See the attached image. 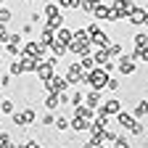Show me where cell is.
Wrapping results in <instances>:
<instances>
[{
	"mask_svg": "<svg viewBox=\"0 0 148 148\" xmlns=\"http://www.w3.org/2000/svg\"><path fill=\"white\" fill-rule=\"evenodd\" d=\"M106 21H108V24H116V21H122V16H119V13L114 11V8L108 5V13H106Z\"/></svg>",
	"mask_w": 148,
	"mask_h": 148,
	"instance_id": "37",
	"label": "cell"
},
{
	"mask_svg": "<svg viewBox=\"0 0 148 148\" xmlns=\"http://www.w3.org/2000/svg\"><path fill=\"white\" fill-rule=\"evenodd\" d=\"M108 148H111V145H108Z\"/></svg>",
	"mask_w": 148,
	"mask_h": 148,
	"instance_id": "53",
	"label": "cell"
},
{
	"mask_svg": "<svg viewBox=\"0 0 148 148\" xmlns=\"http://www.w3.org/2000/svg\"><path fill=\"white\" fill-rule=\"evenodd\" d=\"M53 37H56V32H53V29H48V27H42V29H40V34H37V42L50 45V42H53Z\"/></svg>",
	"mask_w": 148,
	"mask_h": 148,
	"instance_id": "20",
	"label": "cell"
},
{
	"mask_svg": "<svg viewBox=\"0 0 148 148\" xmlns=\"http://www.w3.org/2000/svg\"><path fill=\"white\" fill-rule=\"evenodd\" d=\"M85 32L90 34V40H92V37L101 32V24H98V21H92V24H87V27H85Z\"/></svg>",
	"mask_w": 148,
	"mask_h": 148,
	"instance_id": "39",
	"label": "cell"
},
{
	"mask_svg": "<svg viewBox=\"0 0 148 148\" xmlns=\"http://www.w3.org/2000/svg\"><path fill=\"white\" fill-rule=\"evenodd\" d=\"M114 116H116V124H119V127L124 130V132H127V130L132 127V122H135V116L130 114V111H124V108L119 111V114H114Z\"/></svg>",
	"mask_w": 148,
	"mask_h": 148,
	"instance_id": "14",
	"label": "cell"
},
{
	"mask_svg": "<svg viewBox=\"0 0 148 148\" xmlns=\"http://www.w3.org/2000/svg\"><path fill=\"white\" fill-rule=\"evenodd\" d=\"M106 53H108V58H119V56H122V45L119 42H108L106 45Z\"/></svg>",
	"mask_w": 148,
	"mask_h": 148,
	"instance_id": "30",
	"label": "cell"
},
{
	"mask_svg": "<svg viewBox=\"0 0 148 148\" xmlns=\"http://www.w3.org/2000/svg\"><path fill=\"white\" fill-rule=\"evenodd\" d=\"M11 119H13L16 127H29V124H34L37 114H34V108H24V111H13Z\"/></svg>",
	"mask_w": 148,
	"mask_h": 148,
	"instance_id": "4",
	"label": "cell"
},
{
	"mask_svg": "<svg viewBox=\"0 0 148 148\" xmlns=\"http://www.w3.org/2000/svg\"><path fill=\"white\" fill-rule=\"evenodd\" d=\"M106 13H108V5H103V0L101 3H95V8H92V18H95V21H106Z\"/></svg>",
	"mask_w": 148,
	"mask_h": 148,
	"instance_id": "23",
	"label": "cell"
},
{
	"mask_svg": "<svg viewBox=\"0 0 148 148\" xmlns=\"http://www.w3.org/2000/svg\"><path fill=\"white\" fill-rule=\"evenodd\" d=\"M0 3H5V0H0Z\"/></svg>",
	"mask_w": 148,
	"mask_h": 148,
	"instance_id": "51",
	"label": "cell"
},
{
	"mask_svg": "<svg viewBox=\"0 0 148 148\" xmlns=\"http://www.w3.org/2000/svg\"><path fill=\"white\" fill-rule=\"evenodd\" d=\"M140 64H148V45L140 48Z\"/></svg>",
	"mask_w": 148,
	"mask_h": 148,
	"instance_id": "44",
	"label": "cell"
},
{
	"mask_svg": "<svg viewBox=\"0 0 148 148\" xmlns=\"http://www.w3.org/2000/svg\"><path fill=\"white\" fill-rule=\"evenodd\" d=\"M42 87H45V92H64V90H69V82L61 74H53L48 82H42Z\"/></svg>",
	"mask_w": 148,
	"mask_h": 148,
	"instance_id": "5",
	"label": "cell"
},
{
	"mask_svg": "<svg viewBox=\"0 0 148 148\" xmlns=\"http://www.w3.org/2000/svg\"><path fill=\"white\" fill-rule=\"evenodd\" d=\"M0 122H3V114H0Z\"/></svg>",
	"mask_w": 148,
	"mask_h": 148,
	"instance_id": "50",
	"label": "cell"
},
{
	"mask_svg": "<svg viewBox=\"0 0 148 148\" xmlns=\"http://www.w3.org/2000/svg\"><path fill=\"white\" fill-rule=\"evenodd\" d=\"M132 42H135V48H145V45H148V34H145V32H138V34L132 37Z\"/></svg>",
	"mask_w": 148,
	"mask_h": 148,
	"instance_id": "34",
	"label": "cell"
},
{
	"mask_svg": "<svg viewBox=\"0 0 148 148\" xmlns=\"http://www.w3.org/2000/svg\"><path fill=\"white\" fill-rule=\"evenodd\" d=\"M71 108H74V116H85V119H92V116H95V111H92V108H87L85 103L71 106Z\"/></svg>",
	"mask_w": 148,
	"mask_h": 148,
	"instance_id": "22",
	"label": "cell"
},
{
	"mask_svg": "<svg viewBox=\"0 0 148 148\" xmlns=\"http://www.w3.org/2000/svg\"><path fill=\"white\" fill-rule=\"evenodd\" d=\"M124 18H127L132 27H145V24H148V11H145V8H132Z\"/></svg>",
	"mask_w": 148,
	"mask_h": 148,
	"instance_id": "8",
	"label": "cell"
},
{
	"mask_svg": "<svg viewBox=\"0 0 148 148\" xmlns=\"http://www.w3.org/2000/svg\"><path fill=\"white\" fill-rule=\"evenodd\" d=\"M87 108H92V111H95L101 103H103V90H90L87 92V95H85V101H82Z\"/></svg>",
	"mask_w": 148,
	"mask_h": 148,
	"instance_id": "12",
	"label": "cell"
},
{
	"mask_svg": "<svg viewBox=\"0 0 148 148\" xmlns=\"http://www.w3.org/2000/svg\"><path fill=\"white\" fill-rule=\"evenodd\" d=\"M106 79L108 74L103 71V66H92L85 71V85H90V90H106Z\"/></svg>",
	"mask_w": 148,
	"mask_h": 148,
	"instance_id": "1",
	"label": "cell"
},
{
	"mask_svg": "<svg viewBox=\"0 0 148 148\" xmlns=\"http://www.w3.org/2000/svg\"><path fill=\"white\" fill-rule=\"evenodd\" d=\"M53 127L58 130V132H66V130H69V119H66V116H56Z\"/></svg>",
	"mask_w": 148,
	"mask_h": 148,
	"instance_id": "32",
	"label": "cell"
},
{
	"mask_svg": "<svg viewBox=\"0 0 148 148\" xmlns=\"http://www.w3.org/2000/svg\"><path fill=\"white\" fill-rule=\"evenodd\" d=\"M0 69H3V58H0Z\"/></svg>",
	"mask_w": 148,
	"mask_h": 148,
	"instance_id": "48",
	"label": "cell"
},
{
	"mask_svg": "<svg viewBox=\"0 0 148 148\" xmlns=\"http://www.w3.org/2000/svg\"><path fill=\"white\" fill-rule=\"evenodd\" d=\"M42 103H45L48 111H56V108L61 106V103H58V92H45V101H42Z\"/></svg>",
	"mask_w": 148,
	"mask_h": 148,
	"instance_id": "17",
	"label": "cell"
},
{
	"mask_svg": "<svg viewBox=\"0 0 148 148\" xmlns=\"http://www.w3.org/2000/svg\"><path fill=\"white\" fill-rule=\"evenodd\" d=\"M42 27H48V29H58V27H64V16H53V18H45L42 21Z\"/></svg>",
	"mask_w": 148,
	"mask_h": 148,
	"instance_id": "27",
	"label": "cell"
},
{
	"mask_svg": "<svg viewBox=\"0 0 148 148\" xmlns=\"http://www.w3.org/2000/svg\"><path fill=\"white\" fill-rule=\"evenodd\" d=\"M56 40L64 42V45H69L71 42V29L69 27H58V29H56Z\"/></svg>",
	"mask_w": 148,
	"mask_h": 148,
	"instance_id": "18",
	"label": "cell"
},
{
	"mask_svg": "<svg viewBox=\"0 0 148 148\" xmlns=\"http://www.w3.org/2000/svg\"><path fill=\"white\" fill-rule=\"evenodd\" d=\"M106 90H111V92H114V90H119V79L108 74V79H106Z\"/></svg>",
	"mask_w": 148,
	"mask_h": 148,
	"instance_id": "40",
	"label": "cell"
},
{
	"mask_svg": "<svg viewBox=\"0 0 148 148\" xmlns=\"http://www.w3.org/2000/svg\"><path fill=\"white\" fill-rule=\"evenodd\" d=\"M48 50H50L53 56H58V58H64V56L69 53V45H64V42H58V40H56V37H53V42L48 45Z\"/></svg>",
	"mask_w": 148,
	"mask_h": 148,
	"instance_id": "15",
	"label": "cell"
},
{
	"mask_svg": "<svg viewBox=\"0 0 148 148\" xmlns=\"http://www.w3.org/2000/svg\"><path fill=\"white\" fill-rule=\"evenodd\" d=\"M18 56H27V58H45L48 56V45H42V42H37V40H29V42H21V53Z\"/></svg>",
	"mask_w": 148,
	"mask_h": 148,
	"instance_id": "3",
	"label": "cell"
},
{
	"mask_svg": "<svg viewBox=\"0 0 148 148\" xmlns=\"http://www.w3.org/2000/svg\"><path fill=\"white\" fill-rule=\"evenodd\" d=\"M85 101V95H82V87H74L71 90V95H69V106H79Z\"/></svg>",
	"mask_w": 148,
	"mask_h": 148,
	"instance_id": "28",
	"label": "cell"
},
{
	"mask_svg": "<svg viewBox=\"0 0 148 148\" xmlns=\"http://www.w3.org/2000/svg\"><path fill=\"white\" fill-rule=\"evenodd\" d=\"M0 148H16V143L11 140L8 132H0Z\"/></svg>",
	"mask_w": 148,
	"mask_h": 148,
	"instance_id": "36",
	"label": "cell"
},
{
	"mask_svg": "<svg viewBox=\"0 0 148 148\" xmlns=\"http://www.w3.org/2000/svg\"><path fill=\"white\" fill-rule=\"evenodd\" d=\"M111 8H114V11H116V13H119V16L124 18V16L130 13V11L135 8V3H132V0H114V3H111Z\"/></svg>",
	"mask_w": 148,
	"mask_h": 148,
	"instance_id": "13",
	"label": "cell"
},
{
	"mask_svg": "<svg viewBox=\"0 0 148 148\" xmlns=\"http://www.w3.org/2000/svg\"><path fill=\"white\" fill-rule=\"evenodd\" d=\"M95 3H101V0H79V11H85V13H92Z\"/></svg>",
	"mask_w": 148,
	"mask_h": 148,
	"instance_id": "35",
	"label": "cell"
},
{
	"mask_svg": "<svg viewBox=\"0 0 148 148\" xmlns=\"http://www.w3.org/2000/svg\"><path fill=\"white\" fill-rule=\"evenodd\" d=\"M53 16H61V8H58V3H48V5L42 8V18H53Z\"/></svg>",
	"mask_w": 148,
	"mask_h": 148,
	"instance_id": "24",
	"label": "cell"
},
{
	"mask_svg": "<svg viewBox=\"0 0 148 148\" xmlns=\"http://www.w3.org/2000/svg\"><path fill=\"white\" fill-rule=\"evenodd\" d=\"M111 148H132V143H130V138L124 135V132H116V138H114V145Z\"/></svg>",
	"mask_w": 148,
	"mask_h": 148,
	"instance_id": "25",
	"label": "cell"
},
{
	"mask_svg": "<svg viewBox=\"0 0 148 148\" xmlns=\"http://www.w3.org/2000/svg\"><path fill=\"white\" fill-rule=\"evenodd\" d=\"M32 32H34V24H24V27H21V34H24V37H29Z\"/></svg>",
	"mask_w": 148,
	"mask_h": 148,
	"instance_id": "43",
	"label": "cell"
},
{
	"mask_svg": "<svg viewBox=\"0 0 148 148\" xmlns=\"http://www.w3.org/2000/svg\"><path fill=\"white\" fill-rule=\"evenodd\" d=\"M69 53H74L79 58V56H87V53H92V42L90 40H71L69 42Z\"/></svg>",
	"mask_w": 148,
	"mask_h": 148,
	"instance_id": "9",
	"label": "cell"
},
{
	"mask_svg": "<svg viewBox=\"0 0 148 148\" xmlns=\"http://www.w3.org/2000/svg\"><path fill=\"white\" fill-rule=\"evenodd\" d=\"M92 61H95V66H103V64L108 61V53H106V48H98L95 53H92Z\"/></svg>",
	"mask_w": 148,
	"mask_h": 148,
	"instance_id": "29",
	"label": "cell"
},
{
	"mask_svg": "<svg viewBox=\"0 0 148 148\" xmlns=\"http://www.w3.org/2000/svg\"><path fill=\"white\" fill-rule=\"evenodd\" d=\"M92 148H108V145L106 143H98V145H92Z\"/></svg>",
	"mask_w": 148,
	"mask_h": 148,
	"instance_id": "46",
	"label": "cell"
},
{
	"mask_svg": "<svg viewBox=\"0 0 148 148\" xmlns=\"http://www.w3.org/2000/svg\"><path fill=\"white\" fill-rule=\"evenodd\" d=\"M11 18H13V11L11 8H0V24H8Z\"/></svg>",
	"mask_w": 148,
	"mask_h": 148,
	"instance_id": "38",
	"label": "cell"
},
{
	"mask_svg": "<svg viewBox=\"0 0 148 148\" xmlns=\"http://www.w3.org/2000/svg\"><path fill=\"white\" fill-rule=\"evenodd\" d=\"M61 11H79V0H56Z\"/></svg>",
	"mask_w": 148,
	"mask_h": 148,
	"instance_id": "26",
	"label": "cell"
},
{
	"mask_svg": "<svg viewBox=\"0 0 148 148\" xmlns=\"http://www.w3.org/2000/svg\"><path fill=\"white\" fill-rule=\"evenodd\" d=\"M145 34H148V24H145Z\"/></svg>",
	"mask_w": 148,
	"mask_h": 148,
	"instance_id": "49",
	"label": "cell"
},
{
	"mask_svg": "<svg viewBox=\"0 0 148 148\" xmlns=\"http://www.w3.org/2000/svg\"><path fill=\"white\" fill-rule=\"evenodd\" d=\"M37 148H40V145H37Z\"/></svg>",
	"mask_w": 148,
	"mask_h": 148,
	"instance_id": "52",
	"label": "cell"
},
{
	"mask_svg": "<svg viewBox=\"0 0 148 148\" xmlns=\"http://www.w3.org/2000/svg\"><path fill=\"white\" fill-rule=\"evenodd\" d=\"M79 66H82L85 71L95 66V61H92V53H87V56H79Z\"/></svg>",
	"mask_w": 148,
	"mask_h": 148,
	"instance_id": "33",
	"label": "cell"
},
{
	"mask_svg": "<svg viewBox=\"0 0 148 148\" xmlns=\"http://www.w3.org/2000/svg\"><path fill=\"white\" fill-rule=\"evenodd\" d=\"M40 122H42V127H53V122H56V116H53V111H48V114H45V116H42Z\"/></svg>",
	"mask_w": 148,
	"mask_h": 148,
	"instance_id": "42",
	"label": "cell"
},
{
	"mask_svg": "<svg viewBox=\"0 0 148 148\" xmlns=\"http://www.w3.org/2000/svg\"><path fill=\"white\" fill-rule=\"evenodd\" d=\"M29 21H32V24H42L45 18H42V13H40V11H32V13H29Z\"/></svg>",
	"mask_w": 148,
	"mask_h": 148,
	"instance_id": "41",
	"label": "cell"
},
{
	"mask_svg": "<svg viewBox=\"0 0 148 148\" xmlns=\"http://www.w3.org/2000/svg\"><path fill=\"white\" fill-rule=\"evenodd\" d=\"M119 64H116V69H119V74H124V77H130V74H135V69H138V64L130 58L127 53H122L119 58H116Z\"/></svg>",
	"mask_w": 148,
	"mask_h": 148,
	"instance_id": "10",
	"label": "cell"
},
{
	"mask_svg": "<svg viewBox=\"0 0 148 148\" xmlns=\"http://www.w3.org/2000/svg\"><path fill=\"white\" fill-rule=\"evenodd\" d=\"M124 106H122V101L119 98H108V101H103L98 108H95V114H106V116H114V114H119Z\"/></svg>",
	"mask_w": 148,
	"mask_h": 148,
	"instance_id": "6",
	"label": "cell"
},
{
	"mask_svg": "<svg viewBox=\"0 0 148 148\" xmlns=\"http://www.w3.org/2000/svg\"><path fill=\"white\" fill-rule=\"evenodd\" d=\"M90 122H92V119L71 116V119H69V130H71V132H77V135H82V132H87V130H90Z\"/></svg>",
	"mask_w": 148,
	"mask_h": 148,
	"instance_id": "11",
	"label": "cell"
},
{
	"mask_svg": "<svg viewBox=\"0 0 148 148\" xmlns=\"http://www.w3.org/2000/svg\"><path fill=\"white\" fill-rule=\"evenodd\" d=\"M66 82H69V87H82L85 85V69L79 66V61H71L69 66H66Z\"/></svg>",
	"mask_w": 148,
	"mask_h": 148,
	"instance_id": "2",
	"label": "cell"
},
{
	"mask_svg": "<svg viewBox=\"0 0 148 148\" xmlns=\"http://www.w3.org/2000/svg\"><path fill=\"white\" fill-rule=\"evenodd\" d=\"M0 101H3V87H0Z\"/></svg>",
	"mask_w": 148,
	"mask_h": 148,
	"instance_id": "47",
	"label": "cell"
},
{
	"mask_svg": "<svg viewBox=\"0 0 148 148\" xmlns=\"http://www.w3.org/2000/svg\"><path fill=\"white\" fill-rule=\"evenodd\" d=\"M132 116H135V119H145V116H148V101H145V98L138 101V106H135V111H132Z\"/></svg>",
	"mask_w": 148,
	"mask_h": 148,
	"instance_id": "21",
	"label": "cell"
},
{
	"mask_svg": "<svg viewBox=\"0 0 148 148\" xmlns=\"http://www.w3.org/2000/svg\"><path fill=\"white\" fill-rule=\"evenodd\" d=\"M11 85V74H3V77H0V87H8Z\"/></svg>",
	"mask_w": 148,
	"mask_h": 148,
	"instance_id": "45",
	"label": "cell"
},
{
	"mask_svg": "<svg viewBox=\"0 0 148 148\" xmlns=\"http://www.w3.org/2000/svg\"><path fill=\"white\" fill-rule=\"evenodd\" d=\"M90 42H92V48H106V45L111 42V37H108V34H106V32L101 29V32H98L95 37H92V40H90Z\"/></svg>",
	"mask_w": 148,
	"mask_h": 148,
	"instance_id": "16",
	"label": "cell"
},
{
	"mask_svg": "<svg viewBox=\"0 0 148 148\" xmlns=\"http://www.w3.org/2000/svg\"><path fill=\"white\" fill-rule=\"evenodd\" d=\"M34 74L40 77V82H48L53 74H56V66H53L48 58H40V61H37V66H34Z\"/></svg>",
	"mask_w": 148,
	"mask_h": 148,
	"instance_id": "7",
	"label": "cell"
},
{
	"mask_svg": "<svg viewBox=\"0 0 148 148\" xmlns=\"http://www.w3.org/2000/svg\"><path fill=\"white\" fill-rule=\"evenodd\" d=\"M13 111H16L13 101H8V98H3V101H0V114H13Z\"/></svg>",
	"mask_w": 148,
	"mask_h": 148,
	"instance_id": "31",
	"label": "cell"
},
{
	"mask_svg": "<svg viewBox=\"0 0 148 148\" xmlns=\"http://www.w3.org/2000/svg\"><path fill=\"white\" fill-rule=\"evenodd\" d=\"M127 132H130V135H135V138H145V124H143V119H135L132 127H130Z\"/></svg>",
	"mask_w": 148,
	"mask_h": 148,
	"instance_id": "19",
	"label": "cell"
}]
</instances>
